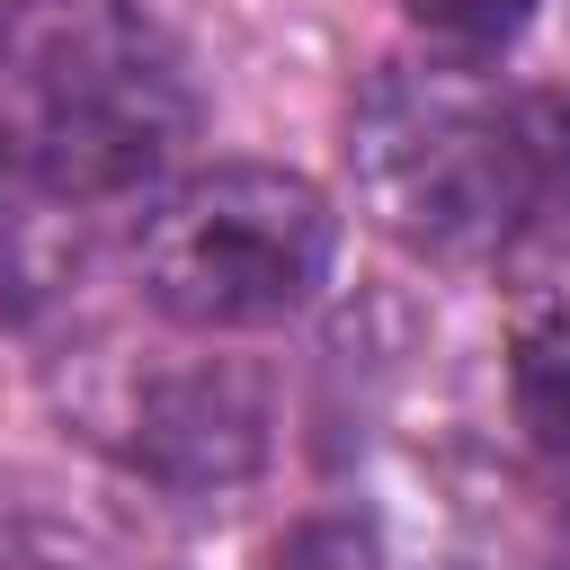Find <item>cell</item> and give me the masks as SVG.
I'll list each match as a JSON object with an SVG mask.
<instances>
[{
  "mask_svg": "<svg viewBox=\"0 0 570 570\" xmlns=\"http://www.w3.org/2000/svg\"><path fill=\"white\" fill-rule=\"evenodd\" d=\"M338 249V214L312 178L267 160H223L142 214V294L178 330H276L294 321Z\"/></svg>",
  "mask_w": 570,
  "mask_h": 570,
  "instance_id": "7a4b0ae2",
  "label": "cell"
},
{
  "mask_svg": "<svg viewBox=\"0 0 570 570\" xmlns=\"http://www.w3.org/2000/svg\"><path fill=\"white\" fill-rule=\"evenodd\" d=\"M517 419L534 428L543 454L570 463V312H552L517 338Z\"/></svg>",
  "mask_w": 570,
  "mask_h": 570,
  "instance_id": "277c9868",
  "label": "cell"
},
{
  "mask_svg": "<svg viewBox=\"0 0 570 570\" xmlns=\"http://www.w3.org/2000/svg\"><path fill=\"white\" fill-rule=\"evenodd\" d=\"M267 454V401L232 365H187L160 374L134 401V463L169 490H232Z\"/></svg>",
  "mask_w": 570,
  "mask_h": 570,
  "instance_id": "3957f363",
  "label": "cell"
},
{
  "mask_svg": "<svg viewBox=\"0 0 570 570\" xmlns=\"http://www.w3.org/2000/svg\"><path fill=\"white\" fill-rule=\"evenodd\" d=\"M18 196H36V160H27V125H18V107L0 98V205H18Z\"/></svg>",
  "mask_w": 570,
  "mask_h": 570,
  "instance_id": "52a82bcc",
  "label": "cell"
},
{
  "mask_svg": "<svg viewBox=\"0 0 570 570\" xmlns=\"http://www.w3.org/2000/svg\"><path fill=\"white\" fill-rule=\"evenodd\" d=\"M356 187L419 258H499L570 223V98L472 71H383L356 107Z\"/></svg>",
  "mask_w": 570,
  "mask_h": 570,
  "instance_id": "6da1fadb",
  "label": "cell"
},
{
  "mask_svg": "<svg viewBox=\"0 0 570 570\" xmlns=\"http://www.w3.org/2000/svg\"><path fill=\"white\" fill-rule=\"evenodd\" d=\"M401 18L428 36V45H445V53H499V45H517L525 36V18H534V0H401Z\"/></svg>",
  "mask_w": 570,
  "mask_h": 570,
  "instance_id": "5b68a950",
  "label": "cell"
},
{
  "mask_svg": "<svg viewBox=\"0 0 570 570\" xmlns=\"http://www.w3.org/2000/svg\"><path fill=\"white\" fill-rule=\"evenodd\" d=\"M276 570H383V543L356 517H312L276 543Z\"/></svg>",
  "mask_w": 570,
  "mask_h": 570,
  "instance_id": "8992f818",
  "label": "cell"
}]
</instances>
